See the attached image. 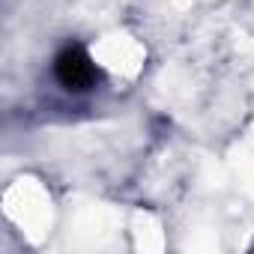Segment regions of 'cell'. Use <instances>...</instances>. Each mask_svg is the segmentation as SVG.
Instances as JSON below:
<instances>
[{
    "label": "cell",
    "instance_id": "6da1fadb",
    "mask_svg": "<svg viewBox=\"0 0 254 254\" xmlns=\"http://www.w3.org/2000/svg\"><path fill=\"white\" fill-rule=\"evenodd\" d=\"M3 212L30 239H42L51 230V218H54L51 194L33 177H21L3 191Z\"/></svg>",
    "mask_w": 254,
    "mask_h": 254
},
{
    "label": "cell",
    "instance_id": "7a4b0ae2",
    "mask_svg": "<svg viewBox=\"0 0 254 254\" xmlns=\"http://www.w3.org/2000/svg\"><path fill=\"white\" fill-rule=\"evenodd\" d=\"M90 57L102 72L114 78H132L144 63V48L129 33H111V36H102L90 48Z\"/></svg>",
    "mask_w": 254,
    "mask_h": 254
}]
</instances>
